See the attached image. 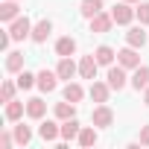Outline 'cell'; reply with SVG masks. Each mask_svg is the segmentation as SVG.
Masks as SVG:
<instances>
[{"label": "cell", "mask_w": 149, "mask_h": 149, "mask_svg": "<svg viewBox=\"0 0 149 149\" xmlns=\"http://www.w3.org/2000/svg\"><path fill=\"white\" fill-rule=\"evenodd\" d=\"M143 105H149V85L143 88Z\"/></svg>", "instance_id": "1f68e13d"}, {"label": "cell", "mask_w": 149, "mask_h": 149, "mask_svg": "<svg viewBox=\"0 0 149 149\" xmlns=\"http://www.w3.org/2000/svg\"><path fill=\"white\" fill-rule=\"evenodd\" d=\"M114 26V18H111V12H100V15H94L91 18V32H97V35H102V32H108Z\"/></svg>", "instance_id": "9c48e42d"}, {"label": "cell", "mask_w": 149, "mask_h": 149, "mask_svg": "<svg viewBox=\"0 0 149 149\" xmlns=\"http://www.w3.org/2000/svg\"><path fill=\"white\" fill-rule=\"evenodd\" d=\"M56 73H58V79L70 82L73 76H79V61H73V56H58V64H56Z\"/></svg>", "instance_id": "7a4b0ae2"}, {"label": "cell", "mask_w": 149, "mask_h": 149, "mask_svg": "<svg viewBox=\"0 0 149 149\" xmlns=\"http://www.w3.org/2000/svg\"><path fill=\"white\" fill-rule=\"evenodd\" d=\"M21 0H0V21L3 24H12L15 18H21Z\"/></svg>", "instance_id": "ba28073f"}, {"label": "cell", "mask_w": 149, "mask_h": 149, "mask_svg": "<svg viewBox=\"0 0 149 149\" xmlns=\"http://www.w3.org/2000/svg\"><path fill=\"white\" fill-rule=\"evenodd\" d=\"M146 41H149V35L143 32V24H140V26H132V29L126 32V44H129V47H137V50H140Z\"/></svg>", "instance_id": "ac0fdd59"}, {"label": "cell", "mask_w": 149, "mask_h": 149, "mask_svg": "<svg viewBox=\"0 0 149 149\" xmlns=\"http://www.w3.org/2000/svg\"><path fill=\"white\" fill-rule=\"evenodd\" d=\"M102 12V0H82V3H79V15L82 18H94V15H100Z\"/></svg>", "instance_id": "603a6c76"}, {"label": "cell", "mask_w": 149, "mask_h": 149, "mask_svg": "<svg viewBox=\"0 0 149 149\" xmlns=\"http://www.w3.org/2000/svg\"><path fill=\"white\" fill-rule=\"evenodd\" d=\"M15 82H18V88H21V91H29V88H38V73H29V70H21Z\"/></svg>", "instance_id": "cb8c5ba5"}, {"label": "cell", "mask_w": 149, "mask_h": 149, "mask_svg": "<svg viewBox=\"0 0 149 149\" xmlns=\"http://www.w3.org/2000/svg\"><path fill=\"white\" fill-rule=\"evenodd\" d=\"M76 143H79V146H94V143H97V126H82Z\"/></svg>", "instance_id": "4316f807"}, {"label": "cell", "mask_w": 149, "mask_h": 149, "mask_svg": "<svg viewBox=\"0 0 149 149\" xmlns=\"http://www.w3.org/2000/svg\"><path fill=\"white\" fill-rule=\"evenodd\" d=\"M24 114H26V102H18V100H9L6 102V120L9 123H18Z\"/></svg>", "instance_id": "44dd1931"}, {"label": "cell", "mask_w": 149, "mask_h": 149, "mask_svg": "<svg viewBox=\"0 0 149 149\" xmlns=\"http://www.w3.org/2000/svg\"><path fill=\"white\" fill-rule=\"evenodd\" d=\"M126 3H140V0H126Z\"/></svg>", "instance_id": "d6a6232c"}, {"label": "cell", "mask_w": 149, "mask_h": 149, "mask_svg": "<svg viewBox=\"0 0 149 149\" xmlns=\"http://www.w3.org/2000/svg\"><path fill=\"white\" fill-rule=\"evenodd\" d=\"M21 3H24V0H21Z\"/></svg>", "instance_id": "836d02e7"}, {"label": "cell", "mask_w": 149, "mask_h": 149, "mask_svg": "<svg viewBox=\"0 0 149 149\" xmlns=\"http://www.w3.org/2000/svg\"><path fill=\"white\" fill-rule=\"evenodd\" d=\"M61 97H64V100H70V102H76V105H79V102L85 100V88H82L79 82H67V85H64V91H61Z\"/></svg>", "instance_id": "ffe728a7"}, {"label": "cell", "mask_w": 149, "mask_h": 149, "mask_svg": "<svg viewBox=\"0 0 149 149\" xmlns=\"http://www.w3.org/2000/svg\"><path fill=\"white\" fill-rule=\"evenodd\" d=\"M15 146V132H3L0 134V149H12Z\"/></svg>", "instance_id": "f546056e"}, {"label": "cell", "mask_w": 149, "mask_h": 149, "mask_svg": "<svg viewBox=\"0 0 149 149\" xmlns=\"http://www.w3.org/2000/svg\"><path fill=\"white\" fill-rule=\"evenodd\" d=\"M56 88H58V73H56V70H41V73H38V91L53 94Z\"/></svg>", "instance_id": "8fae6325"}, {"label": "cell", "mask_w": 149, "mask_h": 149, "mask_svg": "<svg viewBox=\"0 0 149 149\" xmlns=\"http://www.w3.org/2000/svg\"><path fill=\"white\" fill-rule=\"evenodd\" d=\"M44 114H47V102L41 97H29L26 100V117L29 120H44Z\"/></svg>", "instance_id": "4fadbf2b"}, {"label": "cell", "mask_w": 149, "mask_h": 149, "mask_svg": "<svg viewBox=\"0 0 149 149\" xmlns=\"http://www.w3.org/2000/svg\"><path fill=\"white\" fill-rule=\"evenodd\" d=\"M15 91H18V82L6 79L3 85H0V102H9V100H15Z\"/></svg>", "instance_id": "83f0119b"}, {"label": "cell", "mask_w": 149, "mask_h": 149, "mask_svg": "<svg viewBox=\"0 0 149 149\" xmlns=\"http://www.w3.org/2000/svg\"><path fill=\"white\" fill-rule=\"evenodd\" d=\"M6 26H9V32H12L15 41H26V38H32V26H35V24H32L26 15H21V18H15V21L6 24Z\"/></svg>", "instance_id": "6da1fadb"}, {"label": "cell", "mask_w": 149, "mask_h": 149, "mask_svg": "<svg viewBox=\"0 0 149 149\" xmlns=\"http://www.w3.org/2000/svg\"><path fill=\"white\" fill-rule=\"evenodd\" d=\"M38 134H41L44 143H56V140L61 137V120H44V123L38 126Z\"/></svg>", "instance_id": "8992f818"}, {"label": "cell", "mask_w": 149, "mask_h": 149, "mask_svg": "<svg viewBox=\"0 0 149 149\" xmlns=\"http://www.w3.org/2000/svg\"><path fill=\"white\" fill-rule=\"evenodd\" d=\"M129 85H132L134 91H143V88L149 85V67H146V64H140V67H134V70H132Z\"/></svg>", "instance_id": "5bb4252c"}, {"label": "cell", "mask_w": 149, "mask_h": 149, "mask_svg": "<svg viewBox=\"0 0 149 149\" xmlns=\"http://www.w3.org/2000/svg\"><path fill=\"white\" fill-rule=\"evenodd\" d=\"M134 15H137V21L143 26H149V0H140V3L134 6Z\"/></svg>", "instance_id": "f1b7e54d"}, {"label": "cell", "mask_w": 149, "mask_h": 149, "mask_svg": "<svg viewBox=\"0 0 149 149\" xmlns=\"http://www.w3.org/2000/svg\"><path fill=\"white\" fill-rule=\"evenodd\" d=\"M50 32H53V21L44 18V21H38V24L32 26V41H35V44H44V41L50 38Z\"/></svg>", "instance_id": "e0dca14e"}, {"label": "cell", "mask_w": 149, "mask_h": 149, "mask_svg": "<svg viewBox=\"0 0 149 149\" xmlns=\"http://www.w3.org/2000/svg\"><path fill=\"white\" fill-rule=\"evenodd\" d=\"M94 56H97V61H100V67H111V64H114V58H117V53H114V47H108V44H100V47L94 50Z\"/></svg>", "instance_id": "d6986e66"}, {"label": "cell", "mask_w": 149, "mask_h": 149, "mask_svg": "<svg viewBox=\"0 0 149 149\" xmlns=\"http://www.w3.org/2000/svg\"><path fill=\"white\" fill-rule=\"evenodd\" d=\"M88 97H91L94 102H108V97H111V85H108V82H97V79H91Z\"/></svg>", "instance_id": "30bf717a"}, {"label": "cell", "mask_w": 149, "mask_h": 149, "mask_svg": "<svg viewBox=\"0 0 149 149\" xmlns=\"http://www.w3.org/2000/svg\"><path fill=\"white\" fill-rule=\"evenodd\" d=\"M140 146H149V123L140 126Z\"/></svg>", "instance_id": "4dcf8cb0"}, {"label": "cell", "mask_w": 149, "mask_h": 149, "mask_svg": "<svg viewBox=\"0 0 149 149\" xmlns=\"http://www.w3.org/2000/svg\"><path fill=\"white\" fill-rule=\"evenodd\" d=\"M21 70H24V53L9 50L6 53V73H21Z\"/></svg>", "instance_id": "7402d4cb"}, {"label": "cell", "mask_w": 149, "mask_h": 149, "mask_svg": "<svg viewBox=\"0 0 149 149\" xmlns=\"http://www.w3.org/2000/svg\"><path fill=\"white\" fill-rule=\"evenodd\" d=\"M91 123H94L97 129H108V126L114 123V111H111L105 102H97V108L91 111Z\"/></svg>", "instance_id": "277c9868"}, {"label": "cell", "mask_w": 149, "mask_h": 149, "mask_svg": "<svg viewBox=\"0 0 149 149\" xmlns=\"http://www.w3.org/2000/svg\"><path fill=\"white\" fill-rule=\"evenodd\" d=\"M82 132V123L76 117H70V120H61V140H76Z\"/></svg>", "instance_id": "9a60e30c"}, {"label": "cell", "mask_w": 149, "mask_h": 149, "mask_svg": "<svg viewBox=\"0 0 149 149\" xmlns=\"http://www.w3.org/2000/svg\"><path fill=\"white\" fill-rule=\"evenodd\" d=\"M111 18H114V24H120V26H129L132 21H137V15H134L132 3H126V0H120V3L111 9Z\"/></svg>", "instance_id": "3957f363"}, {"label": "cell", "mask_w": 149, "mask_h": 149, "mask_svg": "<svg viewBox=\"0 0 149 149\" xmlns=\"http://www.w3.org/2000/svg\"><path fill=\"white\" fill-rule=\"evenodd\" d=\"M117 64H123L126 70H134V67H140V56H137V47H123V50H117Z\"/></svg>", "instance_id": "52a82bcc"}, {"label": "cell", "mask_w": 149, "mask_h": 149, "mask_svg": "<svg viewBox=\"0 0 149 149\" xmlns=\"http://www.w3.org/2000/svg\"><path fill=\"white\" fill-rule=\"evenodd\" d=\"M73 53H76V38L64 35V38L56 41V56H73Z\"/></svg>", "instance_id": "d4e9b609"}, {"label": "cell", "mask_w": 149, "mask_h": 149, "mask_svg": "<svg viewBox=\"0 0 149 149\" xmlns=\"http://www.w3.org/2000/svg\"><path fill=\"white\" fill-rule=\"evenodd\" d=\"M105 82L111 85V91H123V88L129 85L126 67H123V64H111V67H108V76H105Z\"/></svg>", "instance_id": "5b68a950"}, {"label": "cell", "mask_w": 149, "mask_h": 149, "mask_svg": "<svg viewBox=\"0 0 149 149\" xmlns=\"http://www.w3.org/2000/svg\"><path fill=\"white\" fill-rule=\"evenodd\" d=\"M12 132H15V143H18V146H26V143L32 140V129H29V126H24V123L12 126Z\"/></svg>", "instance_id": "484cf974"}, {"label": "cell", "mask_w": 149, "mask_h": 149, "mask_svg": "<svg viewBox=\"0 0 149 149\" xmlns=\"http://www.w3.org/2000/svg\"><path fill=\"white\" fill-rule=\"evenodd\" d=\"M97 67H100V61H97L94 53L91 56H82L79 58V76L82 79H97Z\"/></svg>", "instance_id": "7c38bea8"}, {"label": "cell", "mask_w": 149, "mask_h": 149, "mask_svg": "<svg viewBox=\"0 0 149 149\" xmlns=\"http://www.w3.org/2000/svg\"><path fill=\"white\" fill-rule=\"evenodd\" d=\"M53 114H56V120H70V117H76V102L61 100V102L53 105Z\"/></svg>", "instance_id": "2e32d148"}]
</instances>
